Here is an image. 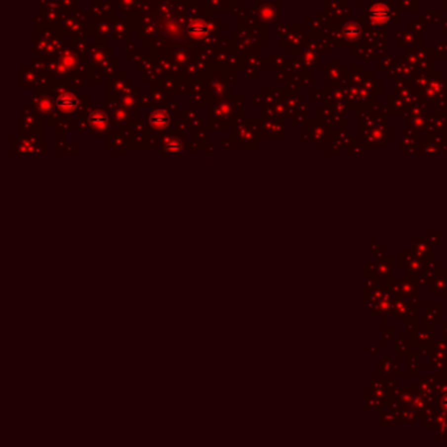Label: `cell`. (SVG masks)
Instances as JSON below:
<instances>
[{
    "label": "cell",
    "mask_w": 447,
    "mask_h": 447,
    "mask_svg": "<svg viewBox=\"0 0 447 447\" xmlns=\"http://www.w3.org/2000/svg\"><path fill=\"white\" fill-rule=\"evenodd\" d=\"M188 31L194 36V37H203L207 35V27L202 23H194L189 25Z\"/></svg>",
    "instance_id": "3957f363"
},
{
    "label": "cell",
    "mask_w": 447,
    "mask_h": 447,
    "mask_svg": "<svg viewBox=\"0 0 447 447\" xmlns=\"http://www.w3.org/2000/svg\"><path fill=\"white\" fill-rule=\"evenodd\" d=\"M91 122L95 125H104L106 123V117L104 114H92Z\"/></svg>",
    "instance_id": "277c9868"
},
{
    "label": "cell",
    "mask_w": 447,
    "mask_h": 447,
    "mask_svg": "<svg viewBox=\"0 0 447 447\" xmlns=\"http://www.w3.org/2000/svg\"><path fill=\"white\" fill-rule=\"evenodd\" d=\"M168 121H169V120H168V116L164 113V112H155V113L151 116V120H150L152 126L160 127V129H162L163 126L167 125Z\"/></svg>",
    "instance_id": "7a4b0ae2"
},
{
    "label": "cell",
    "mask_w": 447,
    "mask_h": 447,
    "mask_svg": "<svg viewBox=\"0 0 447 447\" xmlns=\"http://www.w3.org/2000/svg\"><path fill=\"white\" fill-rule=\"evenodd\" d=\"M76 99L71 95H62L59 99L57 100V105L61 108V109L65 110H72L76 106Z\"/></svg>",
    "instance_id": "6da1fadb"
}]
</instances>
